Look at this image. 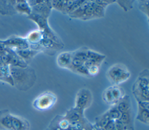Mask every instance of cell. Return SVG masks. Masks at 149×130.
I'll list each match as a JSON object with an SVG mask.
<instances>
[{"label":"cell","instance_id":"7","mask_svg":"<svg viewBox=\"0 0 149 130\" xmlns=\"http://www.w3.org/2000/svg\"><path fill=\"white\" fill-rule=\"evenodd\" d=\"M105 9L98 5L94 1H88L85 8L82 20L101 18L104 16Z\"/></svg>","mask_w":149,"mask_h":130},{"label":"cell","instance_id":"14","mask_svg":"<svg viewBox=\"0 0 149 130\" xmlns=\"http://www.w3.org/2000/svg\"><path fill=\"white\" fill-rule=\"evenodd\" d=\"M72 58L73 52H62L60 54H59L56 57V64L60 68L70 69Z\"/></svg>","mask_w":149,"mask_h":130},{"label":"cell","instance_id":"9","mask_svg":"<svg viewBox=\"0 0 149 130\" xmlns=\"http://www.w3.org/2000/svg\"><path fill=\"white\" fill-rule=\"evenodd\" d=\"M3 42L6 47L13 50L29 47V43L25 37L12 35L3 40Z\"/></svg>","mask_w":149,"mask_h":130},{"label":"cell","instance_id":"12","mask_svg":"<svg viewBox=\"0 0 149 130\" xmlns=\"http://www.w3.org/2000/svg\"><path fill=\"white\" fill-rule=\"evenodd\" d=\"M105 58V55L88 49L87 52V60L84 62V66L88 68L94 65H101Z\"/></svg>","mask_w":149,"mask_h":130},{"label":"cell","instance_id":"18","mask_svg":"<svg viewBox=\"0 0 149 130\" xmlns=\"http://www.w3.org/2000/svg\"><path fill=\"white\" fill-rule=\"evenodd\" d=\"M119 120L125 126L127 130H134V120L132 110L121 113Z\"/></svg>","mask_w":149,"mask_h":130},{"label":"cell","instance_id":"11","mask_svg":"<svg viewBox=\"0 0 149 130\" xmlns=\"http://www.w3.org/2000/svg\"><path fill=\"white\" fill-rule=\"evenodd\" d=\"M44 35L45 34L38 29L30 31L25 37L29 43V47L40 51L39 44L42 40Z\"/></svg>","mask_w":149,"mask_h":130},{"label":"cell","instance_id":"30","mask_svg":"<svg viewBox=\"0 0 149 130\" xmlns=\"http://www.w3.org/2000/svg\"><path fill=\"white\" fill-rule=\"evenodd\" d=\"M100 6L106 8L109 5L115 2V1H94Z\"/></svg>","mask_w":149,"mask_h":130},{"label":"cell","instance_id":"33","mask_svg":"<svg viewBox=\"0 0 149 130\" xmlns=\"http://www.w3.org/2000/svg\"><path fill=\"white\" fill-rule=\"evenodd\" d=\"M6 47L5 45L3 40L0 39V55L6 52Z\"/></svg>","mask_w":149,"mask_h":130},{"label":"cell","instance_id":"22","mask_svg":"<svg viewBox=\"0 0 149 130\" xmlns=\"http://www.w3.org/2000/svg\"><path fill=\"white\" fill-rule=\"evenodd\" d=\"M111 118L108 114L107 112H105L103 114L98 116L95 118V122L94 125L97 127L104 128L106 125L111 121Z\"/></svg>","mask_w":149,"mask_h":130},{"label":"cell","instance_id":"20","mask_svg":"<svg viewBox=\"0 0 149 130\" xmlns=\"http://www.w3.org/2000/svg\"><path fill=\"white\" fill-rule=\"evenodd\" d=\"M115 105L120 113H123L132 110L131 99L129 96L127 95H125L116 103Z\"/></svg>","mask_w":149,"mask_h":130},{"label":"cell","instance_id":"5","mask_svg":"<svg viewBox=\"0 0 149 130\" xmlns=\"http://www.w3.org/2000/svg\"><path fill=\"white\" fill-rule=\"evenodd\" d=\"M27 18L34 21L38 27V29L41 31L45 35L58 43H62L56 34L53 31L49 25L48 18L37 14L31 13Z\"/></svg>","mask_w":149,"mask_h":130},{"label":"cell","instance_id":"8","mask_svg":"<svg viewBox=\"0 0 149 130\" xmlns=\"http://www.w3.org/2000/svg\"><path fill=\"white\" fill-rule=\"evenodd\" d=\"M31 8V13L48 18L52 9L51 1H28Z\"/></svg>","mask_w":149,"mask_h":130},{"label":"cell","instance_id":"3","mask_svg":"<svg viewBox=\"0 0 149 130\" xmlns=\"http://www.w3.org/2000/svg\"><path fill=\"white\" fill-rule=\"evenodd\" d=\"M107 76L113 85L119 86L126 81L130 77L131 73L125 65L117 63L108 69Z\"/></svg>","mask_w":149,"mask_h":130},{"label":"cell","instance_id":"23","mask_svg":"<svg viewBox=\"0 0 149 130\" xmlns=\"http://www.w3.org/2000/svg\"><path fill=\"white\" fill-rule=\"evenodd\" d=\"M102 99L108 105L111 106L116 105V102L112 94L110 87L107 88L102 93Z\"/></svg>","mask_w":149,"mask_h":130},{"label":"cell","instance_id":"24","mask_svg":"<svg viewBox=\"0 0 149 130\" xmlns=\"http://www.w3.org/2000/svg\"><path fill=\"white\" fill-rule=\"evenodd\" d=\"M107 112L111 120L115 121L116 120L119 119L121 116L120 112L118 110L115 105L111 106V107Z\"/></svg>","mask_w":149,"mask_h":130},{"label":"cell","instance_id":"10","mask_svg":"<svg viewBox=\"0 0 149 130\" xmlns=\"http://www.w3.org/2000/svg\"><path fill=\"white\" fill-rule=\"evenodd\" d=\"M137 102V113L136 120L148 125L149 124V101H139Z\"/></svg>","mask_w":149,"mask_h":130},{"label":"cell","instance_id":"31","mask_svg":"<svg viewBox=\"0 0 149 130\" xmlns=\"http://www.w3.org/2000/svg\"><path fill=\"white\" fill-rule=\"evenodd\" d=\"M115 128L116 130H127L125 126L120 121L119 119L116 120L114 121Z\"/></svg>","mask_w":149,"mask_h":130},{"label":"cell","instance_id":"34","mask_svg":"<svg viewBox=\"0 0 149 130\" xmlns=\"http://www.w3.org/2000/svg\"><path fill=\"white\" fill-rule=\"evenodd\" d=\"M46 130H49V129H48V128H47V129H46Z\"/></svg>","mask_w":149,"mask_h":130},{"label":"cell","instance_id":"13","mask_svg":"<svg viewBox=\"0 0 149 130\" xmlns=\"http://www.w3.org/2000/svg\"><path fill=\"white\" fill-rule=\"evenodd\" d=\"M13 115L8 109L0 110V130H12Z\"/></svg>","mask_w":149,"mask_h":130},{"label":"cell","instance_id":"16","mask_svg":"<svg viewBox=\"0 0 149 130\" xmlns=\"http://www.w3.org/2000/svg\"><path fill=\"white\" fill-rule=\"evenodd\" d=\"M15 1H0V14L12 16L17 14L15 8Z\"/></svg>","mask_w":149,"mask_h":130},{"label":"cell","instance_id":"29","mask_svg":"<svg viewBox=\"0 0 149 130\" xmlns=\"http://www.w3.org/2000/svg\"><path fill=\"white\" fill-rule=\"evenodd\" d=\"M73 72L77 73L78 74H80V75H84V76H88L87 68L84 66V65H83L82 66L74 69L73 70Z\"/></svg>","mask_w":149,"mask_h":130},{"label":"cell","instance_id":"2","mask_svg":"<svg viewBox=\"0 0 149 130\" xmlns=\"http://www.w3.org/2000/svg\"><path fill=\"white\" fill-rule=\"evenodd\" d=\"M132 94L137 102L149 101V71L147 69L139 73L133 84Z\"/></svg>","mask_w":149,"mask_h":130},{"label":"cell","instance_id":"15","mask_svg":"<svg viewBox=\"0 0 149 130\" xmlns=\"http://www.w3.org/2000/svg\"><path fill=\"white\" fill-rule=\"evenodd\" d=\"M14 51L27 64H29V62L37 54H38L40 52L38 50L31 49L30 47H28V48H26V49H22L15 50Z\"/></svg>","mask_w":149,"mask_h":130},{"label":"cell","instance_id":"6","mask_svg":"<svg viewBox=\"0 0 149 130\" xmlns=\"http://www.w3.org/2000/svg\"><path fill=\"white\" fill-rule=\"evenodd\" d=\"M93 101V96L91 91L87 88H82L76 94L74 107L84 113V110L91 105Z\"/></svg>","mask_w":149,"mask_h":130},{"label":"cell","instance_id":"25","mask_svg":"<svg viewBox=\"0 0 149 130\" xmlns=\"http://www.w3.org/2000/svg\"><path fill=\"white\" fill-rule=\"evenodd\" d=\"M51 3L52 9H55L63 13L65 1H51Z\"/></svg>","mask_w":149,"mask_h":130},{"label":"cell","instance_id":"32","mask_svg":"<svg viewBox=\"0 0 149 130\" xmlns=\"http://www.w3.org/2000/svg\"><path fill=\"white\" fill-rule=\"evenodd\" d=\"M104 128L105 129V130H116L115 128L113 120H111Z\"/></svg>","mask_w":149,"mask_h":130},{"label":"cell","instance_id":"4","mask_svg":"<svg viewBox=\"0 0 149 130\" xmlns=\"http://www.w3.org/2000/svg\"><path fill=\"white\" fill-rule=\"evenodd\" d=\"M57 102L56 95L51 91H45L33 101L32 106L37 110L44 112L52 108Z\"/></svg>","mask_w":149,"mask_h":130},{"label":"cell","instance_id":"1","mask_svg":"<svg viewBox=\"0 0 149 130\" xmlns=\"http://www.w3.org/2000/svg\"><path fill=\"white\" fill-rule=\"evenodd\" d=\"M13 87L22 91L30 90L36 83L37 75L33 68L29 65L24 68L9 66Z\"/></svg>","mask_w":149,"mask_h":130},{"label":"cell","instance_id":"28","mask_svg":"<svg viewBox=\"0 0 149 130\" xmlns=\"http://www.w3.org/2000/svg\"><path fill=\"white\" fill-rule=\"evenodd\" d=\"M100 68V65H94L88 68L87 70H88V76H93L97 75L99 72Z\"/></svg>","mask_w":149,"mask_h":130},{"label":"cell","instance_id":"21","mask_svg":"<svg viewBox=\"0 0 149 130\" xmlns=\"http://www.w3.org/2000/svg\"><path fill=\"white\" fill-rule=\"evenodd\" d=\"M110 88L112 94L116 103H117L126 95L124 90L119 86L112 85V86H110Z\"/></svg>","mask_w":149,"mask_h":130},{"label":"cell","instance_id":"19","mask_svg":"<svg viewBox=\"0 0 149 130\" xmlns=\"http://www.w3.org/2000/svg\"><path fill=\"white\" fill-rule=\"evenodd\" d=\"M15 8L17 13L26 14L27 16L31 13V8L28 1H15Z\"/></svg>","mask_w":149,"mask_h":130},{"label":"cell","instance_id":"17","mask_svg":"<svg viewBox=\"0 0 149 130\" xmlns=\"http://www.w3.org/2000/svg\"><path fill=\"white\" fill-rule=\"evenodd\" d=\"M0 81L13 87V83L10 75L9 66L3 63L0 60Z\"/></svg>","mask_w":149,"mask_h":130},{"label":"cell","instance_id":"27","mask_svg":"<svg viewBox=\"0 0 149 130\" xmlns=\"http://www.w3.org/2000/svg\"><path fill=\"white\" fill-rule=\"evenodd\" d=\"M139 8L143 13H144L148 17L149 10V2L148 1H139Z\"/></svg>","mask_w":149,"mask_h":130},{"label":"cell","instance_id":"26","mask_svg":"<svg viewBox=\"0 0 149 130\" xmlns=\"http://www.w3.org/2000/svg\"><path fill=\"white\" fill-rule=\"evenodd\" d=\"M118 4L125 10L128 11L130 10L133 7V3L134 2L133 1H115Z\"/></svg>","mask_w":149,"mask_h":130}]
</instances>
